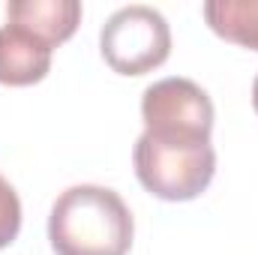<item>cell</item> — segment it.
Here are the masks:
<instances>
[{"label": "cell", "mask_w": 258, "mask_h": 255, "mask_svg": "<svg viewBox=\"0 0 258 255\" xmlns=\"http://www.w3.org/2000/svg\"><path fill=\"white\" fill-rule=\"evenodd\" d=\"M135 219L120 192L78 183L57 195L48 216L54 255H129Z\"/></svg>", "instance_id": "cell-1"}, {"label": "cell", "mask_w": 258, "mask_h": 255, "mask_svg": "<svg viewBox=\"0 0 258 255\" xmlns=\"http://www.w3.org/2000/svg\"><path fill=\"white\" fill-rule=\"evenodd\" d=\"M132 165L150 195L162 201H192L216 174V150L204 135L144 129L132 147Z\"/></svg>", "instance_id": "cell-2"}, {"label": "cell", "mask_w": 258, "mask_h": 255, "mask_svg": "<svg viewBox=\"0 0 258 255\" xmlns=\"http://www.w3.org/2000/svg\"><path fill=\"white\" fill-rule=\"evenodd\" d=\"M99 51L117 75H144L171 54V27L153 6L132 3L108 15L99 30Z\"/></svg>", "instance_id": "cell-3"}, {"label": "cell", "mask_w": 258, "mask_h": 255, "mask_svg": "<svg viewBox=\"0 0 258 255\" xmlns=\"http://www.w3.org/2000/svg\"><path fill=\"white\" fill-rule=\"evenodd\" d=\"M213 102L192 78H159L141 93V120L150 132H189L210 138Z\"/></svg>", "instance_id": "cell-4"}, {"label": "cell", "mask_w": 258, "mask_h": 255, "mask_svg": "<svg viewBox=\"0 0 258 255\" xmlns=\"http://www.w3.org/2000/svg\"><path fill=\"white\" fill-rule=\"evenodd\" d=\"M51 45L33 36L18 24L0 27V84L27 87L48 75L51 69Z\"/></svg>", "instance_id": "cell-5"}, {"label": "cell", "mask_w": 258, "mask_h": 255, "mask_svg": "<svg viewBox=\"0 0 258 255\" xmlns=\"http://www.w3.org/2000/svg\"><path fill=\"white\" fill-rule=\"evenodd\" d=\"M6 21L30 30L42 42L57 48L81 24V3L78 0H9Z\"/></svg>", "instance_id": "cell-6"}, {"label": "cell", "mask_w": 258, "mask_h": 255, "mask_svg": "<svg viewBox=\"0 0 258 255\" xmlns=\"http://www.w3.org/2000/svg\"><path fill=\"white\" fill-rule=\"evenodd\" d=\"M201 15L225 42L258 51V0H207Z\"/></svg>", "instance_id": "cell-7"}, {"label": "cell", "mask_w": 258, "mask_h": 255, "mask_svg": "<svg viewBox=\"0 0 258 255\" xmlns=\"http://www.w3.org/2000/svg\"><path fill=\"white\" fill-rule=\"evenodd\" d=\"M21 231V198L15 186L0 174V249H6Z\"/></svg>", "instance_id": "cell-8"}, {"label": "cell", "mask_w": 258, "mask_h": 255, "mask_svg": "<svg viewBox=\"0 0 258 255\" xmlns=\"http://www.w3.org/2000/svg\"><path fill=\"white\" fill-rule=\"evenodd\" d=\"M252 108H255V114H258V75H255V81H252Z\"/></svg>", "instance_id": "cell-9"}]
</instances>
